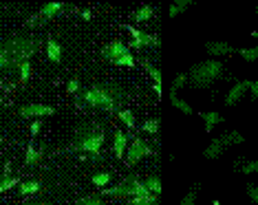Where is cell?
Listing matches in <instances>:
<instances>
[{"label": "cell", "mask_w": 258, "mask_h": 205, "mask_svg": "<svg viewBox=\"0 0 258 205\" xmlns=\"http://www.w3.org/2000/svg\"><path fill=\"white\" fill-rule=\"evenodd\" d=\"M78 97L89 108L102 110V113H119V110H124L126 93L113 84H91L82 89Z\"/></svg>", "instance_id": "6da1fadb"}, {"label": "cell", "mask_w": 258, "mask_h": 205, "mask_svg": "<svg viewBox=\"0 0 258 205\" xmlns=\"http://www.w3.org/2000/svg\"><path fill=\"white\" fill-rule=\"evenodd\" d=\"M3 49L11 62V69H18L22 62H29L42 49V38L33 33H14L5 40Z\"/></svg>", "instance_id": "7a4b0ae2"}, {"label": "cell", "mask_w": 258, "mask_h": 205, "mask_svg": "<svg viewBox=\"0 0 258 205\" xmlns=\"http://www.w3.org/2000/svg\"><path fill=\"white\" fill-rule=\"evenodd\" d=\"M104 148V128L99 124H86L75 130V142L69 150L82 157H99Z\"/></svg>", "instance_id": "3957f363"}, {"label": "cell", "mask_w": 258, "mask_h": 205, "mask_svg": "<svg viewBox=\"0 0 258 205\" xmlns=\"http://www.w3.org/2000/svg\"><path fill=\"white\" fill-rule=\"evenodd\" d=\"M225 73V66H223L221 60H201L197 64H192L187 69V78H190V86L197 91H208L212 89L214 82H219Z\"/></svg>", "instance_id": "277c9868"}, {"label": "cell", "mask_w": 258, "mask_h": 205, "mask_svg": "<svg viewBox=\"0 0 258 205\" xmlns=\"http://www.w3.org/2000/svg\"><path fill=\"white\" fill-rule=\"evenodd\" d=\"M102 57L108 64H115V66L121 69H135L137 66V60L131 53V46L124 44L121 40H110V42L102 49Z\"/></svg>", "instance_id": "5b68a950"}, {"label": "cell", "mask_w": 258, "mask_h": 205, "mask_svg": "<svg viewBox=\"0 0 258 205\" xmlns=\"http://www.w3.org/2000/svg\"><path fill=\"white\" fill-rule=\"evenodd\" d=\"M69 5L67 3H62V0H53V3H46L42 5V7L38 9V14H33V16H29L25 25L27 27H42L46 25V22H51L53 18H57V16H62L64 11H67Z\"/></svg>", "instance_id": "8992f818"}, {"label": "cell", "mask_w": 258, "mask_h": 205, "mask_svg": "<svg viewBox=\"0 0 258 205\" xmlns=\"http://www.w3.org/2000/svg\"><path fill=\"white\" fill-rule=\"evenodd\" d=\"M155 148H152L150 142H146L142 137H135L133 144L128 146V152H126V163L128 166H135V163H139L144 159V157H150Z\"/></svg>", "instance_id": "52a82bcc"}, {"label": "cell", "mask_w": 258, "mask_h": 205, "mask_svg": "<svg viewBox=\"0 0 258 205\" xmlns=\"http://www.w3.org/2000/svg\"><path fill=\"white\" fill-rule=\"evenodd\" d=\"M57 113L55 106H49V104H25V106L18 108V117L22 119H42V117H53Z\"/></svg>", "instance_id": "ba28073f"}, {"label": "cell", "mask_w": 258, "mask_h": 205, "mask_svg": "<svg viewBox=\"0 0 258 205\" xmlns=\"http://www.w3.org/2000/svg\"><path fill=\"white\" fill-rule=\"evenodd\" d=\"M249 84H251L249 80H238V82H234V86L230 89V93L225 95V99H223V104H225L227 108L238 106V104L249 95Z\"/></svg>", "instance_id": "9c48e42d"}, {"label": "cell", "mask_w": 258, "mask_h": 205, "mask_svg": "<svg viewBox=\"0 0 258 205\" xmlns=\"http://www.w3.org/2000/svg\"><path fill=\"white\" fill-rule=\"evenodd\" d=\"M126 31L133 36V42H131L133 49H146V46H159V44H161L159 36H150V33H144L142 29H137V27H133V25H126Z\"/></svg>", "instance_id": "30bf717a"}, {"label": "cell", "mask_w": 258, "mask_h": 205, "mask_svg": "<svg viewBox=\"0 0 258 205\" xmlns=\"http://www.w3.org/2000/svg\"><path fill=\"white\" fill-rule=\"evenodd\" d=\"M205 53L212 60H219V57H230L234 53H238V51L230 42H205Z\"/></svg>", "instance_id": "8fae6325"}, {"label": "cell", "mask_w": 258, "mask_h": 205, "mask_svg": "<svg viewBox=\"0 0 258 205\" xmlns=\"http://www.w3.org/2000/svg\"><path fill=\"white\" fill-rule=\"evenodd\" d=\"M128 134L124 130H115L113 132V155L115 159H126V152H128Z\"/></svg>", "instance_id": "7c38bea8"}, {"label": "cell", "mask_w": 258, "mask_h": 205, "mask_svg": "<svg viewBox=\"0 0 258 205\" xmlns=\"http://www.w3.org/2000/svg\"><path fill=\"white\" fill-rule=\"evenodd\" d=\"M227 152V148L223 146V142L219 137H212V142H210L208 146L203 148V159H208V161H216V159H221L223 155Z\"/></svg>", "instance_id": "4fadbf2b"}, {"label": "cell", "mask_w": 258, "mask_h": 205, "mask_svg": "<svg viewBox=\"0 0 258 205\" xmlns=\"http://www.w3.org/2000/svg\"><path fill=\"white\" fill-rule=\"evenodd\" d=\"M44 53H46V60H49L51 64H60V62H62V46H60V42H57L53 36L46 38V42H44Z\"/></svg>", "instance_id": "5bb4252c"}, {"label": "cell", "mask_w": 258, "mask_h": 205, "mask_svg": "<svg viewBox=\"0 0 258 205\" xmlns=\"http://www.w3.org/2000/svg\"><path fill=\"white\" fill-rule=\"evenodd\" d=\"M42 155H44V150L31 142L27 146V152H25V166L27 168H36L38 163L42 161Z\"/></svg>", "instance_id": "9a60e30c"}, {"label": "cell", "mask_w": 258, "mask_h": 205, "mask_svg": "<svg viewBox=\"0 0 258 205\" xmlns=\"http://www.w3.org/2000/svg\"><path fill=\"white\" fill-rule=\"evenodd\" d=\"M144 69H146V73L150 75V80H152V89H155V93H159V95H161V82H163L161 69H159V66H155V64H150V62H144Z\"/></svg>", "instance_id": "2e32d148"}, {"label": "cell", "mask_w": 258, "mask_h": 205, "mask_svg": "<svg viewBox=\"0 0 258 205\" xmlns=\"http://www.w3.org/2000/svg\"><path fill=\"white\" fill-rule=\"evenodd\" d=\"M234 170L240 174H258V159H236L234 161Z\"/></svg>", "instance_id": "e0dca14e"}, {"label": "cell", "mask_w": 258, "mask_h": 205, "mask_svg": "<svg viewBox=\"0 0 258 205\" xmlns=\"http://www.w3.org/2000/svg\"><path fill=\"white\" fill-rule=\"evenodd\" d=\"M201 119H203V130L212 134V130L219 124H223V115L221 113H214V110H210V113H201Z\"/></svg>", "instance_id": "ac0fdd59"}, {"label": "cell", "mask_w": 258, "mask_h": 205, "mask_svg": "<svg viewBox=\"0 0 258 205\" xmlns=\"http://www.w3.org/2000/svg\"><path fill=\"white\" fill-rule=\"evenodd\" d=\"M219 139L223 142V146H225V148H232V146L245 144V134L238 132V130H225L223 134H219Z\"/></svg>", "instance_id": "d6986e66"}, {"label": "cell", "mask_w": 258, "mask_h": 205, "mask_svg": "<svg viewBox=\"0 0 258 205\" xmlns=\"http://www.w3.org/2000/svg\"><path fill=\"white\" fill-rule=\"evenodd\" d=\"M42 190V181L40 179H29V181H22V183L18 185V192L20 196H31V194H38V192Z\"/></svg>", "instance_id": "ffe728a7"}, {"label": "cell", "mask_w": 258, "mask_h": 205, "mask_svg": "<svg viewBox=\"0 0 258 205\" xmlns=\"http://www.w3.org/2000/svg\"><path fill=\"white\" fill-rule=\"evenodd\" d=\"M168 97H170V104H172V108H177L179 113H183V115H187V117L195 115V108H192L190 104L185 102V99H181V97L177 95V93H170Z\"/></svg>", "instance_id": "44dd1931"}, {"label": "cell", "mask_w": 258, "mask_h": 205, "mask_svg": "<svg viewBox=\"0 0 258 205\" xmlns=\"http://www.w3.org/2000/svg\"><path fill=\"white\" fill-rule=\"evenodd\" d=\"M192 5H195L192 0H174V3L168 7V16H170V18H177V16L185 14V11L190 9Z\"/></svg>", "instance_id": "7402d4cb"}, {"label": "cell", "mask_w": 258, "mask_h": 205, "mask_svg": "<svg viewBox=\"0 0 258 205\" xmlns=\"http://www.w3.org/2000/svg\"><path fill=\"white\" fill-rule=\"evenodd\" d=\"M152 16H155V7H152V5H144V7H139V9L133 11L131 18L135 22H146V20H150Z\"/></svg>", "instance_id": "603a6c76"}, {"label": "cell", "mask_w": 258, "mask_h": 205, "mask_svg": "<svg viewBox=\"0 0 258 205\" xmlns=\"http://www.w3.org/2000/svg\"><path fill=\"white\" fill-rule=\"evenodd\" d=\"M185 86H190V78H187V71L183 73H177L172 80V84H170V93H179L181 89H185Z\"/></svg>", "instance_id": "cb8c5ba5"}, {"label": "cell", "mask_w": 258, "mask_h": 205, "mask_svg": "<svg viewBox=\"0 0 258 205\" xmlns=\"http://www.w3.org/2000/svg\"><path fill=\"white\" fill-rule=\"evenodd\" d=\"M16 73H18L20 84H27V82L33 78V66H31V60H29V62H22L20 66L16 69Z\"/></svg>", "instance_id": "d4e9b609"}, {"label": "cell", "mask_w": 258, "mask_h": 205, "mask_svg": "<svg viewBox=\"0 0 258 205\" xmlns=\"http://www.w3.org/2000/svg\"><path fill=\"white\" fill-rule=\"evenodd\" d=\"M146 187H148L150 194L161 196V190H163V185H161V177H157V174H152V177H148V179H146Z\"/></svg>", "instance_id": "484cf974"}, {"label": "cell", "mask_w": 258, "mask_h": 205, "mask_svg": "<svg viewBox=\"0 0 258 205\" xmlns=\"http://www.w3.org/2000/svg\"><path fill=\"white\" fill-rule=\"evenodd\" d=\"M91 183L95 185V187H99V190H104V187H108V183H110V172H95L91 177Z\"/></svg>", "instance_id": "4316f807"}, {"label": "cell", "mask_w": 258, "mask_h": 205, "mask_svg": "<svg viewBox=\"0 0 258 205\" xmlns=\"http://www.w3.org/2000/svg\"><path fill=\"white\" fill-rule=\"evenodd\" d=\"M117 117H119V121H121V124H124V126L128 128V130H135V128H137V121H135V115H133L128 108L119 110V113H117Z\"/></svg>", "instance_id": "83f0119b"}, {"label": "cell", "mask_w": 258, "mask_h": 205, "mask_svg": "<svg viewBox=\"0 0 258 205\" xmlns=\"http://www.w3.org/2000/svg\"><path fill=\"white\" fill-rule=\"evenodd\" d=\"M20 183H22V181L18 177H3V179H0V194H3V192L14 190V187H18Z\"/></svg>", "instance_id": "f1b7e54d"}, {"label": "cell", "mask_w": 258, "mask_h": 205, "mask_svg": "<svg viewBox=\"0 0 258 205\" xmlns=\"http://www.w3.org/2000/svg\"><path fill=\"white\" fill-rule=\"evenodd\" d=\"M142 130L148 132V134H159L161 130V121L159 119H146L142 124Z\"/></svg>", "instance_id": "f546056e"}, {"label": "cell", "mask_w": 258, "mask_h": 205, "mask_svg": "<svg viewBox=\"0 0 258 205\" xmlns=\"http://www.w3.org/2000/svg\"><path fill=\"white\" fill-rule=\"evenodd\" d=\"M238 55L247 62H256L258 60V46H245V49H238Z\"/></svg>", "instance_id": "4dcf8cb0"}, {"label": "cell", "mask_w": 258, "mask_h": 205, "mask_svg": "<svg viewBox=\"0 0 258 205\" xmlns=\"http://www.w3.org/2000/svg\"><path fill=\"white\" fill-rule=\"evenodd\" d=\"M199 192H201V187H199V185H195L192 190H187V194L181 198V203H179V205H195V203H197V198H199Z\"/></svg>", "instance_id": "1f68e13d"}, {"label": "cell", "mask_w": 258, "mask_h": 205, "mask_svg": "<svg viewBox=\"0 0 258 205\" xmlns=\"http://www.w3.org/2000/svg\"><path fill=\"white\" fill-rule=\"evenodd\" d=\"M75 205H104V201H102V194H89V196L78 198Z\"/></svg>", "instance_id": "d6a6232c"}, {"label": "cell", "mask_w": 258, "mask_h": 205, "mask_svg": "<svg viewBox=\"0 0 258 205\" xmlns=\"http://www.w3.org/2000/svg\"><path fill=\"white\" fill-rule=\"evenodd\" d=\"M67 91H69V95H75V97H78L80 93H82V84H80V80H78V78L69 80V84H67Z\"/></svg>", "instance_id": "836d02e7"}, {"label": "cell", "mask_w": 258, "mask_h": 205, "mask_svg": "<svg viewBox=\"0 0 258 205\" xmlns=\"http://www.w3.org/2000/svg\"><path fill=\"white\" fill-rule=\"evenodd\" d=\"M245 192H247V198L254 205H258V185H254V183H247L245 185Z\"/></svg>", "instance_id": "e575fe53"}, {"label": "cell", "mask_w": 258, "mask_h": 205, "mask_svg": "<svg viewBox=\"0 0 258 205\" xmlns=\"http://www.w3.org/2000/svg\"><path fill=\"white\" fill-rule=\"evenodd\" d=\"M7 69H11V62H9L7 53H5V49L0 46V71H7Z\"/></svg>", "instance_id": "d590c367"}, {"label": "cell", "mask_w": 258, "mask_h": 205, "mask_svg": "<svg viewBox=\"0 0 258 205\" xmlns=\"http://www.w3.org/2000/svg\"><path fill=\"white\" fill-rule=\"evenodd\" d=\"M249 99L251 102L258 99V80H251V84H249Z\"/></svg>", "instance_id": "8d00e7d4"}, {"label": "cell", "mask_w": 258, "mask_h": 205, "mask_svg": "<svg viewBox=\"0 0 258 205\" xmlns=\"http://www.w3.org/2000/svg\"><path fill=\"white\" fill-rule=\"evenodd\" d=\"M42 130V121L36 119V121H31V126H29V132H31V137H36V134Z\"/></svg>", "instance_id": "74e56055"}, {"label": "cell", "mask_w": 258, "mask_h": 205, "mask_svg": "<svg viewBox=\"0 0 258 205\" xmlns=\"http://www.w3.org/2000/svg\"><path fill=\"white\" fill-rule=\"evenodd\" d=\"M82 18H86V20H91V18H93V14H91V11H86V9H84V11H82Z\"/></svg>", "instance_id": "f35d334b"}, {"label": "cell", "mask_w": 258, "mask_h": 205, "mask_svg": "<svg viewBox=\"0 0 258 205\" xmlns=\"http://www.w3.org/2000/svg\"><path fill=\"white\" fill-rule=\"evenodd\" d=\"M251 38L258 40V29H254V31H251Z\"/></svg>", "instance_id": "ab89813d"}, {"label": "cell", "mask_w": 258, "mask_h": 205, "mask_svg": "<svg viewBox=\"0 0 258 205\" xmlns=\"http://www.w3.org/2000/svg\"><path fill=\"white\" fill-rule=\"evenodd\" d=\"M27 205H49V203H42V201H40V203H27Z\"/></svg>", "instance_id": "60d3db41"}, {"label": "cell", "mask_w": 258, "mask_h": 205, "mask_svg": "<svg viewBox=\"0 0 258 205\" xmlns=\"http://www.w3.org/2000/svg\"><path fill=\"white\" fill-rule=\"evenodd\" d=\"M5 102V99H3V93H0V104H3Z\"/></svg>", "instance_id": "b9f144b4"}, {"label": "cell", "mask_w": 258, "mask_h": 205, "mask_svg": "<svg viewBox=\"0 0 258 205\" xmlns=\"http://www.w3.org/2000/svg\"><path fill=\"white\" fill-rule=\"evenodd\" d=\"M0 146H3V137H0Z\"/></svg>", "instance_id": "7bdbcfd3"}, {"label": "cell", "mask_w": 258, "mask_h": 205, "mask_svg": "<svg viewBox=\"0 0 258 205\" xmlns=\"http://www.w3.org/2000/svg\"><path fill=\"white\" fill-rule=\"evenodd\" d=\"M256 14H258V7H256Z\"/></svg>", "instance_id": "ee69618b"}, {"label": "cell", "mask_w": 258, "mask_h": 205, "mask_svg": "<svg viewBox=\"0 0 258 205\" xmlns=\"http://www.w3.org/2000/svg\"><path fill=\"white\" fill-rule=\"evenodd\" d=\"M126 205H128V203H126Z\"/></svg>", "instance_id": "f6af8a7d"}]
</instances>
